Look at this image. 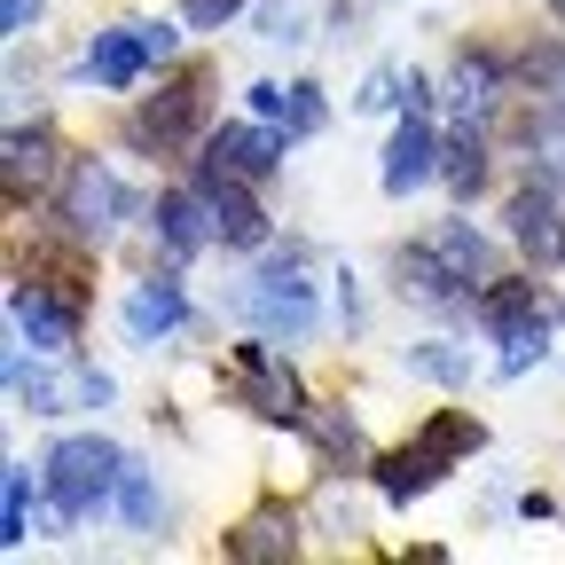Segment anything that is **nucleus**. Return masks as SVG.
<instances>
[{"label":"nucleus","instance_id":"1","mask_svg":"<svg viewBox=\"0 0 565 565\" xmlns=\"http://www.w3.org/2000/svg\"><path fill=\"white\" fill-rule=\"evenodd\" d=\"M118 479H126V448L103 433H71L40 456V487H47L55 526H87V519L118 511Z\"/></svg>","mask_w":565,"mask_h":565},{"label":"nucleus","instance_id":"2","mask_svg":"<svg viewBox=\"0 0 565 565\" xmlns=\"http://www.w3.org/2000/svg\"><path fill=\"white\" fill-rule=\"evenodd\" d=\"M236 307H244V322H252V330H267V338H282V345L315 338L322 299H315V282H307V244H282V252H267V259L244 275Z\"/></svg>","mask_w":565,"mask_h":565},{"label":"nucleus","instance_id":"3","mask_svg":"<svg viewBox=\"0 0 565 565\" xmlns=\"http://www.w3.org/2000/svg\"><path fill=\"white\" fill-rule=\"evenodd\" d=\"M479 440H487V433H479V416H463V408L433 416L401 456L377 463V494H385V503H416V494H433V487L448 479L456 456H479Z\"/></svg>","mask_w":565,"mask_h":565},{"label":"nucleus","instance_id":"4","mask_svg":"<svg viewBox=\"0 0 565 565\" xmlns=\"http://www.w3.org/2000/svg\"><path fill=\"white\" fill-rule=\"evenodd\" d=\"M134 212H141V196L110 173V158H71L63 196H55L63 236H79V244H110V236H118V221H134Z\"/></svg>","mask_w":565,"mask_h":565},{"label":"nucleus","instance_id":"5","mask_svg":"<svg viewBox=\"0 0 565 565\" xmlns=\"http://www.w3.org/2000/svg\"><path fill=\"white\" fill-rule=\"evenodd\" d=\"M166 55H181V32H173L166 17H126V24H110V32L87 40V79H95L103 95H126V87L150 79Z\"/></svg>","mask_w":565,"mask_h":565},{"label":"nucleus","instance_id":"6","mask_svg":"<svg viewBox=\"0 0 565 565\" xmlns=\"http://www.w3.org/2000/svg\"><path fill=\"white\" fill-rule=\"evenodd\" d=\"M9 393L32 416H63V408H103L110 377L103 370H71V353H32V362H24V345H17L9 353Z\"/></svg>","mask_w":565,"mask_h":565},{"label":"nucleus","instance_id":"7","mask_svg":"<svg viewBox=\"0 0 565 565\" xmlns=\"http://www.w3.org/2000/svg\"><path fill=\"white\" fill-rule=\"evenodd\" d=\"M189 189L204 196V221H212V244H221V252H267L275 221L259 212L252 181H236V173H221L212 158H196V166H189Z\"/></svg>","mask_w":565,"mask_h":565},{"label":"nucleus","instance_id":"8","mask_svg":"<svg viewBox=\"0 0 565 565\" xmlns=\"http://www.w3.org/2000/svg\"><path fill=\"white\" fill-rule=\"evenodd\" d=\"M503 221H511V244L526 252L534 275L565 267V204H557V173H534V158H526V181L511 189Z\"/></svg>","mask_w":565,"mask_h":565},{"label":"nucleus","instance_id":"9","mask_svg":"<svg viewBox=\"0 0 565 565\" xmlns=\"http://www.w3.org/2000/svg\"><path fill=\"white\" fill-rule=\"evenodd\" d=\"M236 401H244L252 416H267V424H307V416H315L307 393H299V370L275 353L267 330L236 345Z\"/></svg>","mask_w":565,"mask_h":565},{"label":"nucleus","instance_id":"10","mask_svg":"<svg viewBox=\"0 0 565 565\" xmlns=\"http://www.w3.org/2000/svg\"><path fill=\"white\" fill-rule=\"evenodd\" d=\"M196 126H204V79L189 71V79H173L158 103H141L126 118V141H134V150H150V158H181L196 141Z\"/></svg>","mask_w":565,"mask_h":565},{"label":"nucleus","instance_id":"11","mask_svg":"<svg viewBox=\"0 0 565 565\" xmlns=\"http://www.w3.org/2000/svg\"><path fill=\"white\" fill-rule=\"evenodd\" d=\"M282 150H291V134L267 126V118H221V126H204V158L236 173V181H275L282 173Z\"/></svg>","mask_w":565,"mask_h":565},{"label":"nucleus","instance_id":"12","mask_svg":"<svg viewBox=\"0 0 565 565\" xmlns=\"http://www.w3.org/2000/svg\"><path fill=\"white\" fill-rule=\"evenodd\" d=\"M393 291L408 299V307H424V315H471V282L433 252V236H416V244H401L393 252Z\"/></svg>","mask_w":565,"mask_h":565},{"label":"nucleus","instance_id":"13","mask_svg":"<svg viewBox=\"0 0 565 565\" xmlns=\"http://www.w3.org/2000/svg\"><path fill=\"white\" fill-rule=\"evenodd\" d=\"M9 322H17V345L32 353H71L79 345V299L55 291V282H9Z\"/></svg>","mask_w":565,"mask_h":565},{"label":"nucleus","instance_id":"14","mask_svg":"<svg viewBox=\"0 0 565 565\" xmlns=\"http://www.w3.org/2000/svg\"><path fill=\"white\" fill-rule=\"evenodd\" d=\"M118 322H126V338H134V345H166L173 330H189V322H196V307H189V291H181V275H173V267H158V275H141L134 291H126Z\"/></svg>","mask_w":565,"mask_h":565},{"label":"nucleus","instance_id":"15","mask_svg":"<svg viewBox=\"0 0 565 565\" xmlns=\"http://www.w3.org/2000/svg\"><path fill=\"white\" fill-rule=\"evenodd\" d=\"M503 103H511V63L494 55V47H463L448 63V110L471 118V126H494Z\"/></svg>","mask_w":565,"mask_h":565},{"label":"nucleus","instance_id":"16","mask_svg":"<svg viewBox=\"0 0 565 565\" xmlns=\"http://www.w3.org/2000/svg\"><path fill=\"white\" fill-rule=\"evenodd\" d=\"M377 181H385V196H416L424 181H440V126H433V110H401Z\"/></svg>","mask_w":565,"mask_h":565},{"label":"nucleus","instance_id":"17","mask_svg":"<svg viewBox=\"0 0 565 565\" xmlns=\"http://www.w3.org/2000/svg\"><path fill=\"white\" fill-rule=\"evenodd\" d=\"M565 307L542 291L534 275H494V282H479V299H471V322L487 330V338H511V330H526V322H557Z\"/></svg>","mask_w":565,"mask_h":565},{"label":"nucleus","instance_id":"18","mask_svg":"<svg viewBox=\"0 0 565 565\" xmlns=\"http://www.w3.org/2000/svg\"><path fill=\"white\" fill-rule=\"evenodd\" d=\"M150 228H158V244H166V259H196L204 244H212V221H204V196L181 181V189H158V204H150Z\"/></svg>","mask_w":565,"mask_h":565},{"label":"nucleus","instance_id":"19","mask_svg":"<svg viewBox=\"0 0 565 565\" xmlns=\"http://www.w3.org/2000/svg\"><path fill=\"white\" fill-rule=\"evenodd\" d=\"M252 118H267V126H282L291 141H307V134H322V87L315 79H291V87H275V79H259L252 87Z\"/></svg>","mask_w":565,"mask_h":565},{"label":"nucleus","instance_id":"20","mask_svg":"<svg viewBox=\"0 0 565 565\" xmlns=\"http://www.w3.org/2000/svg\"><path fill=\"white\" fill-rule=\"evenodd\" d=\"M440 181H448L456 204H471V196L487 189V126L456 118V126L440 134Z\"/></svg>","mask_w":565,"mask_h":565},{"label":"nucleus","instance_id":"21","mask_svg":"<svg viewBox=\"0 0 565 565\" xmlns=\"http://www.w3.org/2000/svg\"><path fill=\"white\" fill-rule=\"evenodd\" d=\"M228 557H244V565L299 557V519H291V511H252V519L228 534Z\"/></svg>","mask_w":565,"mask_h":565},{"label":"nucleus","instance_id":"22","mask_svg":"<svg viewBox=\"0 0 565 565\" xmlns=\"http://www.w3.org/2000/svg\"><path fill=\"white\" fill-rule=\"evenodd\" d=\"M401 362H408V377H424V385H448V393H463L471 385V345H448V338H416V345H401Z\"/></svg>","mask_w":565,"mask_h":565},{"label":"nucleus","instance_id":"23","mask_svg":"<svg viewBox=\"0 0 565 565\" xmlns=\"http://www.w3.org/2000/svg\"><path fill=\"white\" fill-rule=\"evenodd\" d=\"M511 87L542 95V103H565V40H526L511 55Z\"/></svg>","mask_w":565,"mask_h":565},{"label":"nucleus","instance_id":"24","mask_svg":"<svg viewBox=\"0 0 565 565\" xmlns=\"http://www.w3.org/2000/svg\"><path fill=\"white\" fill-rule=\"evenodd\" d=\"M55 181V134L47 126H9V196Z\"/></svg>","mask_w":565,"mask_h":565},{"label":"nucleus","instance_id":"25","mask_svg":"<svg viewBox=\"0 0 565 565\" xmlns=\"http://www.w3.org/2000/svg\"><path fill=\"white\" fill-rule=\"evenodd\" d=\"M433 252L471 282V291H479V282H494V244H487L471 221H440V228H433Z\"/></svg>","mask_w":565,"mask_h":565},{"label":"nucleus","instance_id":"26","mask_svg":"<svg viewBox=\"0 0 565 565\" xmlns=\"http://www.w3.org/2000/svg\"><path fill=\"white\" fill-rule=\"evenodd\" d=\"M32 542V471L9 463L0 471V550H24Z\"/></svg>","mask_w":565,"mask_h":565},{"label":"nucleus","instance_id":"27","mask_svg":"<svg viewBox=\"0 0 565 565\" xmlns=\"http://www.w3.org/2000/svg\"><path fill=\"white\" fill-rule=\"evenodd\" d=\"M158 511H166V503H158V479L126 456V479H118V519H126L134 534H150V526H158Z\"/></svg>","mask_w":565,"mask_h":565},{"label":"nucleus","instance_id":"28","mask_svg":"<svg viewBox=\"0 0 565 565\" xmlns=\"http://www.w3.org/2000/svg\"><path fill=\"white\" fill-rule=\"evenodd\" d=\"M550 330H557V322H526V330H511V338H494V345H503V377H526V370L542 362V353H550Z\"/></svg>","mask_w":565,"mask_h":565},{"label":"nucleus","instance_id":"29","mask_svg":"<svg viewBox=\"0 0 565 565\" xmlns=\"http://www.w3.org/2000/svg\"><path fill=\"white\" fill-rule=\"evenodd\" d=\"M307 424L322 433V448H330L338 463H370V448H362V424H353V416H338V408H330V416H307Z\"/></svg>","mask_w":565,"mask_h":565},{"label":"nucleus","instance_id":"30","mask_svg":"<svg viewBox=\"0 0 565 565\" xmlns=\"http://www.w3.org/2000/svg\"><path fill=\"white\" fill-rule=\"evenodd\" d=\"M259 40L299 47V40H307V0H267V9H259Z\"/></svg>","mask_w":565,"mask_h":565},{"label":"nucleus","instance_id":"31","mask_svg":"<svg viewBox=\"0 0 565 565\" xmlns=\"http://www.w3.org/2000/svg\"><path fill=\"white\" fill-rule=\"evenodd\" d=\"M353 103H362V110H401V103H408V71H401V63H377L370 87L353 95Z\"/></svg>","mask_w":565,"mask_h":565},{"label":"nucleus","instance_id":"32","mask_svg":"<svg viewBox=\"0 0 565 565\" xmlns=\"http://www.w3.org/2000/svg\"><path fill=\"white\" fill-rule=\"evenodd\" d=\"M244 9H252V0H181V17H189L196 32H221V24L244 17Z\"/></svg>","mask_w":565,"mask_h":565},{"label":"nucleus","instance_id":"33","mask_svg":"<svg viewBox=\"0 0 565 565\" xmlns=\"http://www.w3.org/2000/svg\"><path fill=\"white\" fill-rule=\"evenodd\" d=\"M40 9H47V0H0V32H9V40H24V32L40 24Z\"/></svg>","mask_w":565,"mask_h":565},{"label":"nucleus","instance_id":"34","mask_svg":"<svg viewBox=\"0 0 565 565\" xmlns=\"http://www.w3.org/2000/svg\"><path fill=\"white\" fill-rule=\"evenodd\" d=\"M542 9H550V17H557V24H565V0H542Z\"/></svg>","mask_w":565,"mask_h":565}]
</instances>
